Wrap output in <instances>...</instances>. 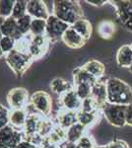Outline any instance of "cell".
Listing matches in <instances>:
<instances>
[{"label": "cell", "instance_id": "ee69618b", "mask_svg": "<svg viewBox=\"0 0 132 148\" xmlns=\"http://www.w3.org/2000/svg\"><path fill=\"white\" fill-rule=\"evenodd\" d=\"M2 37H3V35H2L1 31H0V40H1V39H2Z\"/></svg>", "mask_w": 132, "mask_h": 148}, {"label": "cell", "instance_id": "5b68a950", "mask_svg": "<svg viewBox=\"0 0 132 148\" xmlns=\"http://www.w3.org/2000/svg\"><path fill=\"white\" fill-rule=\"evenodd\" d=\"M29 104L40 116L49 118L52 112V100L49 94L44 91H37L30 97Z\"/></svg>", "mask_w": 132, "mask_h": 148}, {"label": "cell", "instance_id": "7a4b0ae2", "mask_svg": "<svg viewBox=\"0 0 132 148\" xmlns=\"http://www.w3.org/2000/svg\"><path fill=\"white\" fill-rule=\"evenodd\" d=\"M52 15L69 26H72L78 20L84 18L82 7L78 1H73V0L53 1Z\"/></svg>", "mask_w": 132, "mask_h": 148}, {"label": "cell", "instance_id": "1f68e13d", "mask_svg": "<svg viewBox=\"0 0 132 148\" xmlns=\"http://www.w3.org/2000/svg\"><path fill=\"white\" fill-rule=\"evenodd\" d=\"M0 47H1L3 53L6 56L11 51H13L14 49H16L17 40L10 37H2V39L0 40Z\"/></svg>", "mask_w": 132, "mask_h": 148}, {"label": "cell", "instance_id": "603a6c76", "mask_svg": "<svg viewBox=\"0 0 132 148\" xmlns=\"http://www.w3.org/2000/svg\"><path fill=\"white\" fill-rule=\"evenodd\" d=\"M100 113H86L83 111H79L77 112L78 123H80L81 125H83L84 127L88 130L99 121Z\"/></svg>", "mask_w": 132, "mask_h": 148}, {"label": "cell", "instance_id": "ab89813d", "mask_svg": "<svg viewBox=\"0 0 132 148\" xmlns=\"http://www.w3.org/2000/svg\"><path fill=\"white\" fill-rule=\"evenodd\" d=\"M4 22H5V18H3V17H1V16H0V29H1L2 25L4 24Z\"/></svg>", "mask_w": 132, "mask_h": 148}, {"label": "cell", "instance_id": "4316f807", "mask_svg": "<svg viewBox=\"0 0 132 148\" xmlns=\"http://www.w3.org/2000/svg\"><path fill=\"white\" fill-rule=\"evenodd\" d=\"M27 7H28V1H26V0H16L13 7L11 17H13L15 20H18V19L24 17V16L28 14Z\"/></svg>", "mask_w": 132, "mask_h": 148}, {"label": "cell", "instance_id": "8992f818", "mask_svg": "<svg viewBox=\"0 0 132 148\" xmlns=\"http://www.w3.org/2000/svg\"><path fill=\"white\" fill-rule=\"evenodd\" d=\"M25 139V134L11 125H6L0 130V148H16Z\"/></svg>", "mask_w": 132, "mask_h": 148}, {"label": "cell", "instance_id": "6da1fadb", "mask_svg": "<svg viewBox=\"0 0 132 148\" xmlns=\"http://www.w3.org/2000/svg\"><path fill=\"white\" fill-rule=\"evenodd\" d=\"M107 102L109 104L128 106L132 104V88L125 81L116 77L107 80Z\"/></svg>", "mask_w": 132, "mask_h": 148}, {"label": "cell", "instance_id": "2e32d148", "mask_svg": "<svg viewBox=\"0 0 132 148\" xmlns=\"http://www.w3.org/2000/svg\"><path fill=\"white\" fill-rule=\"evenodd\" d=\"M2 35L3 37H10L15 39L17 42L20 40L21 39H23V36L20 34L18 30V26H17V20H15L13 17H9L5 19V22L2 25L1 29Z\"/></svg>", "mask_w": 132, "mask_h": 148}, {"label": "cell", "instance_id": "8d00e7d4", "mask_svg": "<svg viewBox=\"0 0 132 148\" xmlns=\"http://www.w3.org/2000/svg\"><path fill=\"white\" fill-rule=\"evenodd\" d=\"M125 121L126 125L132 126V104L126 106L125 110Z\"/></svg>", "mask_w": 132, "mask_h": 148}, {"label": "cell", "instance_id": "9c48e42d", "mask_svg": "<svg viewBox=\"0 0 132 148\" xmlns=\"http://www.w3.org/2000/svg\"><path fill=\"white\" fill-rule=\"evenodd\" d=\"M29 102H30V96L26 88H13L7 95V103L10 109H25L28 106Z\"/></svg>", "mask_w": 132, "mask_h": 148}, {"label": "cell", "instance_id": "bcb514c9", "mask_svg": "<svg viewBox=\"0 0 132 148\" xmlns=\"http://www.w3.org/2000/svg\"><path fill=\"white\" fill-rule=\"evenodd\" d=\"M131 47H132V45H131Z\"/></svg>", "mask_w": 132, "mask_h": 148}, {"label": "cell", "instance_id": "9a60e30c", "mask_svg": "<svg viewBox=\"0 0 132 148\" xmlns=\"http://www.w3.org/2000/svg\"><path fill=\"white\" fill-rule=\"evenodd\" d=\"M99 104L100 108L104 106L107 102V80L104 81L102 79L98 80L92 87V96Z\"/></svg>", "mask_w": 132, "mask_h": 148}, {"label": "cell", "instance_id": "60d3db41", "mask_svg": "<svg viewBox=\"0 0 132 148\" xmlns=\"http://www.w3.org/2000/svg\"><path fill=\"white\" fill-rule=\"evenodd\" d=\"M3 56H5V54L3 53V51H2V49H1V47H0V59H1Z\"/></svg>", "mask_w": 132, "mask_h": 148}, {"label": "cell", "instance_id": "3957f363", "mask_svg": "<svg viewBox=\"0 0 132 148\" xmlns=\"http://www.w3.org/2000/svg\"><path fill=\"white\" fill-rule=\"evenodd\" d=\"M7 65L11 68V70L17 75H22L25 73L32 63L33 59L27 52L21 51L19 49H14L10 53L4 56Z\"/></svg>", "mask_w": 132, "mask_h": 148}, {"label": "cell", "instance_id": "ac0fdd59", "mask_svg": "<svg viewBox=\"0 0 132 148\" xmlns=\"http://www.w3.org/2000/svg\"><path fill=\"white\" fill-rule=\"evenodd\" d=\"M42 119V116L38 114H31L28 116V119L26 121L25 126H24V134L25 138L31 137L35 134H38V130H39V125L40 121Z\"/></svg>", "mask_w": 132, "mask_h": 148}, {"label": "cell", "instance_id": "cb8c5ba5", "mask_svg": "<svg viewBox=\"0 0 132 148\" xmlns=\"http://www.w3.org/2000/svg\"><path fill=\"white\" fill-rule=\"evenodd\" d=\"M50 89L54 94H57L59 96L63 95L64 93L74 89V84H71L70 82L64 80L63 78L56 77L51 80L50 82Z\"/></svg>", "mask_w": 132, "mask_h": 148}, {"label": "cell", "instance_id": "ffe728a7", "mask_svg": "<svg viewBox=\"0 0 132 148\" xmlns=\"http://www.w3.org/2000/svg\"><path fill=\"white\" fill-rule=\"evenodd\" d=\"M71 28H73L76 32L78 33L84 40H86L88 42L89 39L91 38L93 33V28H92V24L89 20L85 18H82L80 20H78L75 24H73L72 26H70Z\"/></svg>", "mask_w": 132, "mask_h": 148}, {"label": "cell", "instance_id": "30bf717a", "mask_svg": "<svg viewBox=\"0 0 132 148\" xmlns=\"http://www.w3.org/2000/svg\"><path fill=\"white\" fill-rule=\"evenodd\" d=\"M27 13L33 19H44V20H47L49 15H51L47 9L45 1L42 0H29Z\"/></svg>", "mask_w": 132, "mask_h": 148}, {"label": "cell", "instance_id": "f35d334b", "mask_svg": "<svg viewBox=\"0 0 132 148\" xmlns=\"http://www.w3.org/2000/svg\"><path fill=\"white\" fill-rule=\"evenodd\" d=\"M86 2L91 4V5L97 6V7H101L105 5V3H109V1H107V0H87Z\"/></svg>", "mask_w": 132, "mask_h": 148}, {"label": "cell", "instance_id": "83f0119b", "mask_svg": "<svg viewBox=\"0 0 132 148\" xmlns=\"http://www.w3.org/2000/svg\"><path fill=\"white\" fill-rule=\"evenodd\" d=\"M54 126H55V125L52 123V121H50L49 118L42 116V119H40V121L38 133H39L42 137L45 138L47 136H49V133L52 131Z\"/></svg>", "mask_w": 132, "mask_h": 148}, {"label": "cell", "instance_id": "4dcf8cb0", "mask_svg": "<svg viewBox=\"0 0 132 148\" xmlns=\"http://www.w3.org/2000/svg\"><path fill=\"white\" fill-rule=\"evenodd\" d=\"M92 87L93 86L88 83H80V84L74 85V90L77 93L78 97L83 101L92 96Z\"/></svg>", "mask_w": 132, "mask_h": 148}, {"label": "cell", "instance_id": "d590c367", "mask_svg": "<svg viewBox=\"0 0 132 148\" xmlns=\"http://www.w3.org/2000/svg\"><path fill=\"white\" fill-rule=\"evenodd\" d=\"M109 148H129L128 144L122 139H114L107 144Z\"/></svg>", "mask_w": 132, "mask_h": 148}, {"label": "cell", "instance_id": "836d02e7", "mask_svg": "<svg viewBox=\"0 0 132 148\" xmlns=\"http://www.w3.org/2000/svg\"><path fill=\"white\" fill-rule=\"evenodd\" d=\"M76 145H77L78 148H96L98 146L96 144L95 139L87 133L76 143Z\"/></svg>", "mask_w": 132, "mask_h": 148}, {"label": "cell", "instance_id": "d6986e66", "mask_svg": "<svg viewBox=\"0 0 132 148\" xmlns=\"http://www.w3.org/2000/svg\"><path fill=\"white\" fill-rule=\"evenodd\" d=\"M83 68L98 80L102 79L105 71L104 63L97 60V59H90V60H88L83 65Z\"/></svg>", "mask_w": 132, "mask_h": 148}, {"label": "cell", "instance_id": "b9f144b4", "mask_svg": "<svg viewBox=\"0 0 132 148\" xmlns=\"http://www.w3.org/2000/svg\"><path fill=\"white\" fill-rule=\"evenodd\" d=\"M96 148H109V147H107V145H103V146H97Z\"/></svg>", "mask_w": 132, "mask_h": 148}, {"label": "cell", "instance_id": "d4e9b609", "mask_svg": "<svg viewBox=\"0 0 132 148\" xmlns=\"http://www.w3.org/2000/svg\"><path fill=\"white\" fill-rule=\"evenodd\" d=\"M98 33L104 39H110L116 33V26L111 21H103L98 27Z\"/></svg>", "mask_w": 132, "mask_h": 148}, {"label": "cell", "instance_id": "f1b7e54d", "mask_svg": "<svg viewBox=\"0 0 132 148\" xmlns=\"http://www.w3.org/2000/svg\"><path fill=\"white\" fill-rule=\"evenodd\" d=\"M33 18L30 15H25L24 17L20 18L17 20V26H18V30L20 32V34L25 37L30 34L31 30V24H32Z\"/></svg>", "mask_w": 132, "mask_h": 148}, {"label": "cell", "instance_id": "d6a6232c", "mask_svg": "<svg viewBox=\"0 0 132 148\" xmlns=\"http://www.w3.org/2000/svg\"><path fill=\"white\" fill-rule=\"evenodd\" d=\"M15 0H0V16L3 18H9L12 15Z\"/></svg>", "mask_w": 132, "mask_h": 148}, {"label": "cell", "instance_id": "4fadbf2b", "mask_svg": "<svg viewBox=\"0 0 132 148\" xmlns=\"http://www.w3.org/2000/svg\"><path fill=\"white\" fill-rule=\"evenodd\" d=\"M28 116L29 114L26 109H10L9 125L20 131H23Z\"/></svg>", "mask_w": 132, "mask_h": 148}, {"label": "cell", "instance_id": "52a82bcc", "mask_svg": "<svg viewBox=\"0 0 132 148\" xmlns=\"http://www.w3.org/2000/svg\"><path fill=\"white\" fill-rule=\"evenodd\" d=\"M70 26L66 23L62 22L54 15H49L47 19V31H45V37L51 42H55L62 39V36L67 31Z\"/></svg>", "mask_w": 132, "mask_h": 148}, {"label": "cell", "instance_id": "8fae6325", "mask_svg": "<svg viewBox=\"0 0 132 148\" xmlns=\"http://www.w3.org/2000/svg\"><path fill=\"white\" fill-rule=\"evenodd\" d=\"M59 102L61 105V109L67 110L71 112H79L82 106V100L78 97L77 93L75 90H70V91L64 93L63 95L59 96Z\"/></svg>", "mask_w": 132, "mask_h": 148}, {"label": "cell", "instance_id": "e575fe53", "mask_svg": "<svg viewBox=\"0 0 132 148\" xmlns=\"http://www.w3.org/2000/svg\"><path fill=\"white\" fill-rule=\"evenodd\" d=\"M9 113L10 110L0 104V130L9 125Z\"/></svg>", "mask_w": 132, "mask_h": 148}, {"label": "cell", "instance_id": "7c38bea8", "mask_svg": "<svg viewBox=\"0 0 132 148\" xmlns=\"http://www.w3.org/2000/svg\"><path fill=\"white\" fill-rule=\"evenodd\" d=\"M61 40L63 42V44L65 45V46L73 49H81V47H83L87 44V40H84L83 38L71 27H69L67 29V31L64 33L63 36H62Z\"/></svg>", "mask_w": 132, "mask_h": 148}, {"label": "cell", "instance_id": "f546056e", "mask_svg": "<svg viewBox=\"0 0 132 148\" xmlns=\"http://www.w3.org/2000/svg\"><path fill=\"white\" fill-rule=\"evenodd\" d=\"M80 111L86 112V113H100L101 108L97 101L93 99L92 97H90L82 101V106H81Z\"/></svg>", "mask_w": 132, "mask_h": 148}, {"label": "cell", "instance_id": "484cf974", "mask_svg": "<svg viewBox=\"0 0 132 148\" xmlns=\"http://www.w3.org/2000/svg\"><path fill=\"white\" fill-rule=\"evenodd\" d=\"M45 31H47V20H44V19H33L30 30L31 36H33V37L45 36Z\"/></svg>", "mask_w": 132, "mask_h": 148}, {"label": "cell", "instance_id": "7402d4cb", "mask_svg": "<svg viewBox=\"0 0 132 148\" xmlns=\"http://www.w3.org/2000/svg\"><path fill=\"white\" fill-rule=\"evenodd\" d=\"M86 133H87V128L77 123L66 130V141L76 144Z\"/></svg>", "mask_w": 132, "mask_h": 148}, {"label": "cell", "instance_id": "ba28073f", "mask_svg": "<svg viewBox=\"0 0 132 148\" xmlns=\"http://www.w3.org/2000/svg\"><path fill=\"white\" fill-rule=\"evenodd\" d=\"M116 7V17L120 24L127 31L132 32V1L128 0H116V1H109Z\"/></svg>", "mask_w": 132, "mask_h": 148}, {"label": "cell", "instance_id": "5bb4252c", "mask_svg": "<svg viewBox=\"0 0 132 148\" xmlns=\"http://www.w3.org/2000/svg\"><path fill=\"white\" fill-rule=\"evenodd\" d=\"M77 123V112H71L64 109H60V111L58 112L56 116V123L55 125L64 128V130H68L70 126Z\"/></svg>", "mask_w": 132, "mask_h": 148}, {"label": "cell", "instance_id": "e0dca14e", "mask_svg": "<svg viewBox=\"0 0 132 148\" xmlns=\"http://www.w3.org/2000/svg\"><path fill=\"white\" fill-rule=\"evenodd\" d=\"M116 59L119 67L129 68L132 63V47L129 45H124L119 47L116 52Z\"/></svg>", "mask_w": 132, "mask_h": 148}, {"label": "cell", "instance_id": "44dd1931", "mask_svg": "<svg viewBox=\"0 0 132 148\" xmlns=\"http://www.w3.org/2000/svg\"><path fill=\"white\" fill-rule=\"evenodd\" d=\"M72 74H73L74 85L80 84V83H88V84L93 86L98 81V79H96L94 76H92L90 73L87 72L83 68V66L75 68L73 70V72H72Z\"/></svg>", "mask_w": 132, "mask_h": 148}, {"label": "cell", "instance_id": "277c9868", "mask_svg": "<svg viewBox=\"0 0 132 148\" xmlns=\"http://www.w3.org/2000/svg\"><path fill=\"white\" fill-rule=\"evenodd\" d=\"M125 110L126 106L105 103L101 109V113L104 114L105 119L109 125L116 127H123L124 125H126Z\"/></svg>", "mask_w": 132, "mask_h": 148}, {"label": "cell", "instance_id": "7bdbcfd3", "mask_svg": "<svg viewBox=\"0 0 132 148\" xmlns=\"http://www.w3.org/2000/svg\"><path fill=\"white\" fill-rule=\"evenodd\" d=\"M128 70L130 71V72L132 73V63L130 64V66H129V68H128Z\"/></svg>", "mask_w": 132, "mask_h": 148}, {"label": "cell", "instance_id": "f6af8a7d", "mask_svg": "<svg viewBox=\"0 0 132 148\" xmlns=\"http://www.w3.org/2000/svg\"><path fill=\"white\" fill-rule=\"evenodd\" d=\"M76 146H77V145H76ZM77 148H78V147H77Z\"/></svg>", "mask_w": 132, "mask_h": 148}, {"label": "cell", "instance_id": "74e56055", "mask_svg": "<svg viewBox=\"0 0 132 148\" xmlns=\"http://www.w3.org/2000/svg\"><path fill=\"white\" fill-rule=\"evenodd\" d=\"M16 148H39V147H37L35 144H33L32 142H30L27 139H23Z\"/></svg>", "mask_w": 132, "mask_h": 148}]
</instances>
